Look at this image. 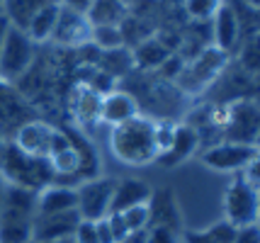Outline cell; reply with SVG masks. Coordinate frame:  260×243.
<instances>
[{"label": "cell", "mask_w": 260, "mask_h": 243, "mask_svg": "<svg viewBox=\"0 0 260 243\" xmlns=\"http://www.w3.org/2000/svg\"><path fill=\"white\" fill-rule=\"evenodd\" d=\"M153 122L148 117H134L110 131V151L119 163L141 168L148 163H156L158 151L153 144Z\"/></svg>", "instance_id": "6da1fadb"}, {"label": "cell", "mask_w": 260, "mask_h": 243, "mask_svg": "<svg viewBox=\"0 0 260 243\" xmlns=\"http://www.w3.org/2000/svg\"><path fill=\"white\" fill-rule=\"evenodd\" d=\"M0 173L5 175V180L10 185L29 190V192H39L42 187L54 183L49 163L24 156L15 144L0 146Z\"/></svg>", "instance_id": "7a4b0ae2"}, {"label": "cell", "mask_w": 260, "mask_h": 243, "mask_svg": "<svg viewBox=\"0 0 260 243\" xmlns=\"http://www.w3.org/2000/svg\"><path fill=\"white\" fill-rule=\"evenodd\" d=\"M34 54H37V44L22 29L10 27L3 42V49H0V81L17 83L32 68Z\"/></svg>", "instance_id": "3957f363"}, {"label": "cell", "mask_w": 260, "mask_h": 243, "mask_svg": "<svg viewBox=\"0 0 260 243\" xmlns=\"http://www.w3.org/2000/svg\"><path fill=\"white\" fill-rule=\"evenodd\" d=\"M224 214L234 229L258 224V187L248 185L238 173L224 192Z\"/></svg>", "instance_id": "277c9868"}, {"label": "cell", "mask_w": 260, "mask_h": 243, "mask_svg": "<svg viewBox=\"0 0 260 243\" xmlns=\"http://www.w3.org/2000/svg\"><path fill=\"white\" fill-rule=\"evenodd\" d=\"M255 158H258V146L238 141H219L204 149L202 153V163L216 173H241Z\"/></svg>", "instance_id": "5b68a950"}, {"label": "cell", "mask_w": 260, "mask_h": 243, "mask_svg": "<svg viewBox=\"0 0 260 243\" xmlns=\"http://www.w3.org/2000/svg\"><path fill=\"white\" fill-rule=\"evenodd\" d=\"M112 178H92V180H83L76 185V197H78V212L80 219L98 221L110 214V202H112V190H114Z\"/></svg>", "instance_id": "8992f818"}, {"label": "cell", "mask_w": 260, "mask_h": 243, "mask_svg": "<svg viewBox=\"0 0 260 243\" xmlns=\"http://www.w3.org/2000/svg\"><path fill=\"white\" fill-rule=\"evenodd\" d=\"M226 56L224 51H219L216 47L202 49L197 56L190 61L187 68H182V73L178 76V81L182 83L185 90H200V88H207L209 83H214L224 68H226Z\"/></svg>", "instance_id": "52a82bcc"}, {"label": "cell", "mask_w": 260, "mask_h": 243, "mask_svg": "<svg viewBox=\"0 0 260 243\" xmlns=\"http://www.w3.org/2000/svg\"><path fill=\"white\" fill-rule=\"evenodd\" d=\"M54 136H56V127H51L44 119H27L15 129V146L22 151L29 158H39L46 161L51 146H54Z\"/></svg>", "instance_id": "ba28073f"}, {"label": "cell", "mask_w": 260, "mask_h": 243, "mask_svg": "<svg viewBox=\"0 0 260 243\" xmlns=\"http://www.w3.org/2000/svg\"><path fill=\"white\" fill-rule=\"evenodd\" d=\"M226 141H238V144H253L258 146V107L253 100H236L229 105L226 117Z\"/></svg>", "instance_id": "9c48e42d"}, {"label": "cell", "mask_w": 260, "mask_h": 243, "mask_svg": "<svg viewBox=\"0 0 260 243\" xmlns=\"http://www.w3.org/2000/svg\"><path fill=\"white\" fill-rule=\"evenodd\" d=\"M90 32H92V24L88 20V15L61 5L51 42H56L61 47H85L90 42Z\"/></svg>", "instance_id": "30bf717a"}, {"label": "cell", "mask_w": 260, "mask_h": 243, "mask_svg": "<svg viewBox=\"0 0 260 243\" xmlns=\"http://www.w3.org/2000/svg\"><path fill=\"white\" fill-rule=\"evenodd\" d=\"M78 212H63V214H49V217H34L32 238L39 243H54L71 238L78 226Z\"/></svg>", "instance_id": "8fae6325"}, {"label": "cell", "mask_w": 260, "mask_h": 243, "mask_svg": "<svg viewBox=\"0 0 260 243\" xmlns=\"http://www.w3.org/2000/svg\"><path fill=\"white\" fill-rule=\"evenodd\" d=\"M78 197L76 187L66 185H46L37 192L34 199V217H49V214H63V212H76Z\"/></svg>", "instance_id": "7c38bea8"}, {"label": "cell", "mask_w": 260, "mask_h": 243, "mask_svg": "<svg viewBox=\"0 0 260 243\" xmlns=\"http://www.w3.org/2000/svg\"><path fill=\"white\" fill-rule=\"evenodd\" d=\"M139 102L132 93L126 90H112V93L102 95L100 102V122L102 124H110V127H119L129 119L139 117Z\"/></svg>", "instance_id": "4fadbf2b"}, {"label": "cell", "mask_w": 260, "mask_h": 243, "mask_svg": "<svg viewBox=\"0 0 260 243\" xmlns=\"http://www.w3.org/2000/svg\"><path fill=\"white\" fill-rule=\"evenodd\" d=\"M100 102L102 95L95 93L90 85H78L73 93H71V100H68V107H71V115L78 122L83 129H90L95 124H100Z\"/></svg>", "instance_id": "5bb4252c"}, {"label": "cell", "mask_w": 260, "mask_h": 243, "mask_svg": "<svg viewBox=\"0 0 260 243\" xmlns=\"http://www.w3.org/2000/svg\"><path fill=\"white\" fill-rule=\"evenodd\" d=\"M212 34H214V47L219 51L229 54V51L236 49L238 39H241V20H238L234 8L221 5L214 12V17H212Z\"/></svg>", "instance_id": "9a60e30c"}, {"label": "cell", "mask_w": 260, "mask_h": 243, "mask_svg": "<svg viewBox=\"0 0 260 243\" xmlns=\"http://www.w3.org/2000/svg\"><path fill=\"white\" fill-rule=\"evenodd\" d=\"M153 195V190L146 180L141 178H124L117 180L112 190V202H110V212H124L136 204H146Z\"/></svg>", "instance_id": "2e32d148"}, {"label": "cell", "mask_w": 260, "mask_h": 243, "mask_svg": "<svg viewBox=\"0 0 260 243\" xmlns=\"http://www.w3.org/2000/svg\"><path fill=\"white\" fill-rule=\"evenodd\" d=\"M200 141H202V136H200V131H197L192 124H178L175 139L170 144V149L166 151L163 156H158L156 163H160V165H180L182 161H187L194 151H197Z\"/></svg>", "instance_id": "e0dca14e"}, {"label": "cell", "mask_w": 260, "mask_h": 243, "mask_svg": "<svg viewBox=\"0 0 260 243\" xmlns=\"http://www.w3.org/2000/svg\"><path fill=\"white\" fill-rule=\"evenodd\" d=\"M51 3H58V0H0V12L5 15L10 27H17L24 32V27L29 24L34 15Z\"/></svg>", "instance_id": "ac0fdd59"}, {"label": "cell", "mask_w": 260, "mask_h": 243, "mask_svg": "<svg viewBox=\"0 0 260 243\" xmlns=\"http://www.w3.org/2000/svg\"><path fill=\"white\" fill-rule=\"evenodd\" d=\"M58 10H61V0L58 3H51L34 15L29 24L24 27V34L32 39L34 44H44V42H51L54 37V29H56V20H58Z\"/></svg>", "instance_id": "d6986e66"}, {"label": "cell", "mask_w": 260, "mask_h": 243, "mask_svg": "<svg viewBox=\"0 0 260 243\" xmlns=\"http://www.w3.org/2000/svg\"><path fill=\"white\" fill-rule=\"evenodd\" d=\"M170 56V49L160 39H144L132 54V61L139 68H158L160 63Z\"/></svg>", "instance_id": "ffe728a7"}, {"label": "cell", "mask_w": 260, "mask_h": 243, "mask_svg": "<svg viewBox=\"0 0 260 243\" xmlns=\"http://www.w3.org/2000/svg\"><path fill=\"white\" fill-rule=\"evenodd\" d=\"M90 42L100 51H114L124 47V32L117 24H92Z\"/></svg>", "instance_id": "44dd1931"}, {"label": "cell", "mask_w": 260, "mask_h": 243, "mask_svg": "<svg viewBox=\"0 0 260 243\" xmlns=\"http://www.w3.org/2000/svg\"><path fill=\"white\" fill-rule=\"evenodd\" d=\"M122 221L126 226V233L134 236V233H144L151 224V209H148V202L146 204H136V207H129L124 212H117Z\"/></svg>", "instance_id": "7402d4cb"}, {"label": "cell", "mask_w": 260, "mask_h": 243, "mask_svg": "<svg viewBox=\"0 0 260 243\" xmlns=\"http://www.w3.org/2000/svg\"><path fill=\"white\" fill-rule=\"evenodd\" d=\"M234 236H236V229L226 221H219L207 231L187 233V243H234Z\"/></svg>", "instance_id": "603a6c76"}, {"label": "cell", "mask_w": 260, "mask_h": 243, "mask_svg": "<svg viewBox=\"0 0 260 243\" xmlns=\"http://www.w3.org/2000/svg\"><path fill=\"white\" fill-rule=\"evenodd\" d=\"M224 0H182V8L192 20H212Z\"/></svg>", "instance_id": "cb8c5ba5"}, {"label": "cell", "mask_w": 260, "mask_h": 243, "mask_svg": "<svg viewBox=\"0 0 260 243\" xmlns=\"http://www.w3.org/2000/svg\"><path fill=\"white\" fill-rule=\"evenodd\" d=\"M175 129H178V124L170 122V119H158V122H153V144H156L158 156H163V153L170 149V144L175 139Z\"/></svg>", "instance_id": "d4e9b609"}, {"label": "cell", "mask_w": 260, "mask_h": 243, "mask_svg": "<svg viewBox=\"0 0 260 243\" xmlns=\"http://www.w3.org/2000/svg\"><path fill=\"white\" fill-rule=\"evenodd\" d=\"M71 238H73V243H100V236H98V229H95V221L80 219Z\"/></svg>", "instance_id": "484cf974"}, {"label": "cell", "mask_w": 260, "mask_h": 243, "mask_svg": "<svg viewBox=\"0 0 260 243\" xmlns=\"http://www.w3.org/2000/svg\"><path fill=\"white\" fill-rule=\"evenodd\" d=\"M144 243H178V231L170 226H151L144 233Z\"/></svg>", "instance_id": "4316f807"}, {"label": "cell", "mask_w": 260, "mask_h": 243, "mask_svg": "<svg viewBox=\"0 0 260 243\" xmlns=\"http://www.w3.org/2000/svg\"><path fill=\"white\" fill-rule=\"evenodd\" d=\"M234 243H260L258 224H253V226H241V229H236Z\"/></svg>", "instance_id": "83f0119b"}, {"label": "cell", "mask_w": 260, "mask_h": 243, "mask_svg": "<svg viewBox=\"0 0 260 243\" xmlns=\"http://www.w3.org/2000/svg\"><path fill=\"white\" fill-rule=\"evenodd\" d=\"M95 229H98V236H100V243H114V236H112V229H110V224L107 219L102 217V219L95 221Z\"/></svg>", "instance_id": "f1b7e54d"}, {"label": "cell", "mask_w": 260, "mask_h": 243, "mask_svg": "<svg viewBox=\"0 0 260 243\" xmlns=\"http://www.w3.org/2000/svg\"><path fill=\"white\" fill-rule=\"evenodd\" d=\"M61 5H66V8H71V10H76V12L88 15V10H90V5H92V0H61Z\"/></svg>", "instance_id": "f546056e"}, {"label": "cell", "mask_w": 260, "mask_h": 243, "mask_svg": "<svg viewBox=\"0 0 260 243\" xmlns=\"http://www.w3.org/2000/svg\"><path fill=\"white\" fill-rule=\"evenodd\" d=\"M8 29H10V22L5 20V15L0 12V49H3V42H5V34H8Z\"/></svg>", "instance_id": "4dcf8cb0"}, {"label": "cell", "mask_w": 260, "mask_h": 243, "mask_svg": "<svg viewBox=\"0 0 260 243\" xmlns=\"http://www.w3.org/2000/svg\"><path fill=\"white\" fill-rule=\"evenodd\" d=\"M243 3H246V5H248V8H250L253 12H258V8H260L258 0H243Z\"/></svg>", "instance_id": "1f68e13d"}, {"label": "cell", "mask_w": 260, "mask_h": 243, "mask_svg": "<svg viewBox=\"0 0 260 243\" xmlns=\"http://www.w3.org/2000/svg\"><path fill=\"white\" fill-rule=\"evenodd\" d=\"M54 243H73V238H63V241H54Z\"/></svg>", "instance_id": "d6a6232c"}, {"label": "cell", "mask_w": 260, "mask_h": 243, "mask_svg": "<svg viewBox=\"0 0 260 243\" xmlns=\"http://www.w3.org/2000/svg\"><path fill=\"white\" fill-rule=\"evenodd\" d=\"M3 144H5V136H3V131H0V146H3Z\"/></svg>", "instance_id": "836d02e7"}, {"label": "cell", "mask_w": 260, "mask_h": 243, "mask_svg": "<svg viewBox=\"0 0 260 243\" xmlns=\"http://www.w3.org/2000/svg\"><path fill=\"white\" fill-rule=\"evenodd\" d=\"M27 243H39V241H34V238H29V241H27Z\"/></svg>", "instance_id": "e575fe53"}, {"label": "cell", "mask_w": 260, "mask_h": 243, "mask_svg": "<svg viewBox=\"0 0 260 243\" xmlns=\"http://www.w3.org/2000/svg\"><path fill=\"white\" fill-rule=\"evenodd\" d=\"M0 195H3V192H0Z\"/></svg>", "instance_id": "d590c367"}]
</instances>
